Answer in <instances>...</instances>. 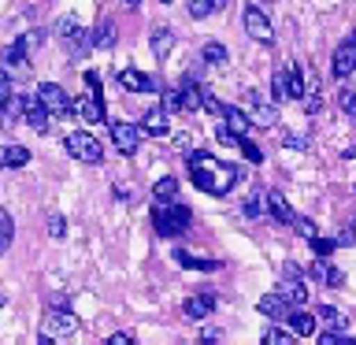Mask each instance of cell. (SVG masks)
I'll return each mask as SVG.
<instances>
[{
  "label": "cell",
  "mask_w": 356,
  "mask_h": 345,
  "mask_svg": "<svg viewBox=\"0 0 356 345\" xmlns=\"http://www.w3.org/2000/svg\"><path fill=\"white\" fill-rule=\"evenodd\" d=\"M211 11H216L211 0H189V15H193V19H208Z\"/></svg>",
  "instance_id": "8d00e7d4"
},
{
  "label": "cell",
  "mask_w": 356,
  "mask_h": 345,
  "mask_svg": "<svg viewBox=\"0 0 356 345\" xmlns=\"http://www.w3.org/2000/svg\"><path fill=\"white\" fill-rule=\"evenodd\" d=\"M227 127L245 138V134H249V127H252V115H245L241 108H230V111H227Z\"/></svg>",
  "instance_id": "f1b7e54d"
},
{
  "label": "cell",
  "mask_w": 356,
  "mask_h": 345,
  "mask_svg": "<svg viewBox=\"0 0 356 345\" xmlns=\"http://www.w3.org/2000/svg\"><path fill=\"white\" fill-rule=\"evenodd\" d=\"M260 342L264 345H289V342H297V334L293 330H282V327H267Z\"/></svg>",
  "instance_id": "1f68e13d"
},
{
  "label": "cell",
  "mask_w": 356,
  "mask_h": 345,
  "mask_svg": "<svg viewBox=\"0 0 356 345\" xmlns=\"http://www.w3.org/2000/svg\"><path fill=\"white\" fill-rule=\"evenodd\" d=\"M200 338H204V342H219V338H222V334H219L216 327H204V330H200Z\"/></svg>",
  "instance_id": "f6af8a7d"
},
{
  "label": "cell",
  "mask_w": 356,
  "mask_h": 345,
  "mask_svg": "<svg viewBox=\"0 0 356 345\" xmlns=\"http://www.w3.org/2000/svg\"><path fill=\"white\" fill-rule=\"evenodd\" d=\"M319 323H323L327 330H345V327H349L345 312H341V308H334V305H323V308H319Z\"/></svg>",
  "instance_id": "603a6c76"
},
{
  "label": "cell",
  "mask_w": 356,
  "mask_h": 345,
  "mask_svg": "<svg viewBox=\"0 0 356 345\" xmlns=\"http://www.w3.org/2000/svg\"><path fill=\"white\" fill-rule=\"evenodd\" d=\"M256 308H260V316H267V319L286 323V316H289V308H293V305H289V300H286V297L275 289V294H267V297L256 300Z\"/></svg>",
  "instance_id": "8fae6325"
},
{
  "label": "cell",
  "mask_w": 356,
  "mask_h": 345,
  "mask_svg": "<svg viewBox=\"0 0 356 345\" xmlns=\"http://www.w3.org/2000/svg\"><path fill=\"white\" fill-rule=\"evenodd\" d=\"M353 241H356L353 230H341V234H338V245H353Z\"/></svg>",
  "instance_id": "bcb514c9"
},
{
  "label": "cell",
  "mask_w": 356,
  "mask_h": 345,
  "mask_svg": "<svg viewBox=\"0 0 356 345\" xmlns=\"http://www.w3.org/2000/svg\"><path fill=\"white\" fill-rule=\"evenodd\" d=\"M108 345H134V334L130 330H115V334H108Z\"/></svg>",
  "instance_id": "7bdbcfd3"
},
{
  "label": "cell",
  "mask_w": 356,
  "mask_h": 345,
  "mask_svg": "<svg viewBox=\"0 0 356 345\" xmlns=\"http://www.w3.org/2000/svg\"><path fill=\"white\" fill-rule=\"evenodd\" d=\"M115 45V22H100V26L93 30V49H111Z\"/></svg>",
  "instance_id": "4316f807"
},
{
  "label": "cell",
  "mask_w": 356,
  "mask_h": 345,
  "mask_svg": "<svg viewBox=\"0 0 356 345\" xmlns=\"http://www.w3.org/2000/svg\"><path fill=\"white\" fill-rule=\"evenodd\" d=\"M211 308H216V294H211V289H197V294L182 305V312L189 319H208Z\"/></svg>",
  "instance_id": "4fadbf2b"
},
{
  "label": "cell",
  "mask_w": 356,
  "mask_h": 345,
  "mask_svg": "<svg viewBox=\"0 0 356 345\" xmlns=\"http://www.w3.org/2000/svg\"><path fill=\"white\" fill-rule=\"evenodd\" d=\"M56 33H60V38H82V26H78V15H63L60 22H56Z\"/></svg>",
  "instance_id": "836d02e7"
},
{
  "label": "cell",
  "mask_w": 356,
  "mask_h": 345,
  "mask_svg": "<svg viewBox=\"0 0 356 345\" xmlns=\"http://www.w3.org/2000/svg\"><path fill=\"white\" fill-rule=\"evenodd\" d=\"M78 330V316L71 308H60V305H49L44 308V319H41V342H56V338H71Z\"/></svg>",
  "instance_id": "3957f363"
},
{
  "label": "cell",
  "mask_w": 356,
  "mask_h": 345,
  "mask_svg": "<svg viewBox=\"0 0 356 345\" xmlns=\"http://www.w3.org/2000/svg\"><path fill=\"white\" fill-rule=\"evenodd\" d=\"M178 104H182V111H200L204 108V89L197 82H182L178 86Z\"/></svg>",
  "instance_id": "ac0fdd59"
},
{
  "label": "cell",
  "mask_w": 356,
  "mask_h": 345,
  "mask_svg": "<svg viewBox=\"0 0 356 345\" xmlns=\"http://www.w3.org/2000/svg\"><path fill=\"white\" fill-rule=\"evenodd\" d=\"M286 327L293 330L297 338H312V334H316V327H319V316H312V312H305V308H289Z\"/></svg>",
  "instance_id": "7c38bea8"
},
{
  "label": "cell",
  "mask_w": 356,
  "mask_h": 345,
  "mask_svg": "<svg viewBox=\"0 0 356 345\" xmlns=\"http://www.w3.org/2000/svg\"><path fill=\"white\" fill-rule=\"evenodd\" d=\"M264 200H267V193L260 197V193H256V197H249V200H245V216H249V219H256V216H260V204H264Z\"/></svg>",
  "instance_id": "60d3db41"
},
{
  "label": "cell",
  "mask_w": 356,
  "mask_h": 345,
  "mask_svg": "<svg viewBox=\"0 0 356 345\" xmlns=\"http://www.w3.org/2000/svg\"><path fill=\"white\" fill-rule=\"evenodd\" d=\"M49 234H52V238H63V234H67V219L60 216V211H52V216H49Z\"/></svg>",
  "instance_id": "74e56055"
},
{
  "label": "cell",
  "mask_w": 356,
  "mask_h": 345,
  "mask_svg": "<svg viewBox=\"0 0 356 345\" xmlns=\"http://www.w3.org/2000/svg\"><path fill=\"white\" fill-rule=\"evenodd\" d=\"M119 86H122V89H130V93H152V89H160V86H156V78L141 74V71H134V67L119 71Z\"/></svg>",
  "instance_id": "5bb4252c"
},
{
  "label": "cell",
  "mask_w": 356,
  "mask_h": 345,
  "mask_svg": "<svg viewBox=\"0 0 356 345\" xmlns=\"http://www.w3.org/2000/svg\"><path fill=\"white\" fill-rule=\"evenodd\" d=\"M338 104H341V111H345V115H356V93H353V89H341Z\"/></svg>",
  "instance_id": "ab89813d"
},
{
  "label": "cell",
  "mask_w": 356,
  "mask_h": 345,
  "mask_svg": "<svg viewBox=\"0 0 356 345\" xmlns=\"http://www.w3.org/2000/svg\"><path fill=\"white\" fill-rule=\"evenodd\" d=\"M38 97L44 100V108H49L56 119H71V115H74V100L63 93V86H56V82H41V86H38Z\"/></svg>",
  "instance_id": "8992f818"
},
{
  "label": "cell",
  "mask_w": 356,
  "mask_h": 345,
  "mask_svg": "<svg viewBox=\"0 0 356 345\" xmlns=\"http://www.w3.org/2000/svg\"><path fill=\"white\" fill-rule=\"evenodd\" d=\"M300 104H305V111H308V115H316V111L323 108V100H319V82H316V78L308 82L305 97H300Z\"/></svg>",
  "instance_id": "d6a6232c"
},
{
  "label": "cell",
  "mask_w": 356,
  "mask_h": 345,
  "mask_svg": "<svg viewBox=\"0 0 356 345\" xmlns=\"http://www.w3.org/2000/svg\"><path fill=\"white\" fill-rule=\"evenodd\" d=\"M49 115H52V111L44 108L41 97H26V122H30V127L38 130V134L49 130Z\"/></svg>",
  "instance_id": "2e32d148"
},
{
  "label": "cell",
  "mask_w": 356,
  "mask_h": 345,
  "mask_svg": "<svg viewBox=\"0 0 356 345\" xmlns=\"http://www.w3.org/2000/svg\"><path fill=\"white\" fill-rule=\"evenodd\" d=\"M200 56H204V63H216V67H227L230 63V56H227V49H222L219 41H208L204 49H200Z\"/></svg>",
  "instance_id": "83f0119b"
},
{
  "label": "cell",
  "mask_w": 356,
  "mask_h": 345,
  "mask_svg": "<svg viewBox=\"0 0 356 345\" xmlns=\"http://www.w3.org/2000/svg\"><path fill=\"white\" fill-rule=\"evenodd\" d=\"M267 211H271V216L278 219V223H286V227H293V208H289V200L278 193V189H267Z\"/></svg>",
  "instance_id": "e0dca14e"
},
{
  "label": "cell",
  "mask_w": 356,
  "mask_h": 345,
  "mask_svg": "<svg viewBox=\"0 0 356 345\" xmlns=\"http://www.w3.org/2000/svg\"><path fill=\"white\" fill-rule=\"evenodd\" d=\"M67 152H71L78 163H100V156H104L100 141H97L89 130H74V134H67Z\"/></svg>",
  "instance_id": "277c9868"
},
{
  "label": "cell",
  "mask_w": 356,
  "mask_h": 345,
  "mask_svg": "<svg viewBox=\"0 0 356 345\" xmlns=\"http://www.w3.org/2000/svg\"><path fill=\"white\" fill-rule=\"evenodd\" d=\"M19 115H26V100H22V97H8V104L0 108V122H4V127H15Z\"/></svg>",
  "instance_id": "cb8c5ba5"
},
{
  "label": "cell",
  "mask_w": 356,
  "mask_h": 345,
  "mask_svg": "<svg viewBox=\"0 0 356 345\" xmlns=\"http://www.w3.org/2000/svg\"><path fill=\"white\" fill-rule=\"evenodd\" d=\"M175 197H178V178L175 175H167L152 186V200H175Z\"/></svg>",
  "instance_id": "484cf974"
},
{
  "label": "cell",
  "mask_w": 356,
  "mask_h": 345,
  "mask_svg": "<svg viewBox=\"0 0 356 345\" xmlns=\"http://www.w3.org/2000/svg\"><path fill=\"white\" fill-rule=\"evenodd\" d=\"M275 289H278V294H282L293 308H305L308 286H305V278H300V267H297V264H286V267H282V282H278Z\"/></svg>",
  "instance_id": "5b68a950"
},
{
  "label": "cell",
  "mask_w": 356,
  "mask_h": 345,
  "mask_svg": "<svg viewBox=\"0 0 356 345\" xmlns=\"http://www.w3.org/2000/svg\"><path fill=\"white\" fill-rule=\"evenodd\" d=\"M122 4H127V8H138V4H141V0H122Z\"/></svg>",
  "instance_id": "c3c4849f"
},
{
  "label": "cell",
  "mask_w": 356,
  "mask_h": 345,
  "mask_svg": "<svg viewBox=\"0 0 356 345\" xmlns=\"http://www.w3.org/2000/svg\"><path fill=\"white\" fill-rule=\"evenodd\" d=\"M241 22H245V33H249L252 41H260V45H271L275 41V30H271V22H267V15L260 8H245V15H241Z\"/></svg>",
  "instance_id": "52a82bcc"
},
{
  "label": "cell",
  "mask_w": 356,
  "mask_h": 345,
  "mask_svg": "<svg viewBox=\"0 0 356 345\" xmlns=\"http://www.w3.org/2000/svg\"><path fill=\"white\" fill-rule=\"evenodd\" d=\"M111 141H115V149L122 156H134L138 152V145H141V127H130V122H111Z\"/></svg>",
  "instance_id": "9c48e42d"
},
{
  "label": "cell",
  "mask_w": 356,
  "mask_h": 345,
  "mask_svg": "<svg viewBox=\"0 0 356 345\" xmlns=\"http://www.w3.org/2000/svg\"><path fill=\"white\" fill-rule=\"evenodd\" d=\"M175 260L182 267H193V271H219V260H204V256H189L186 249H175Z\"/></svg>",
  "instance_id": "44dd1931"
},
{
  "label": "cell",
  "mask_w": 356,
  "mask_h": 345,
  "mask_svg": "<svg viewBox=\"0 0 356 345\" xmlns=\"http://www.w3.org/2000/svg\"><path fill=\"white\" fill-rule=\"evenodd\" d=\"M249 100H252V122H256V127H275V122H278V111L271 108V104H260V97H256V93H249Z\"/></svg>",
  "instance_id": "7402d4cb"
},
{
  "label": "cell",
  "mask_w": 356,
  "mask_h": 345,
  "mask_svg": "<svg viewBox=\"0 0 356 345\" xmlns=\"http://www.w3.org/2000/svg\"><path fill=\"white\" fill-rule=\"evenodd\" d=\"M211 4H216V11H222V8H227V0H211Z\"/></svg>",
  "instance_id": "7dc6e473"
},
{
  "label": "cell",
  "mask_w": 356,
  "mask_h": 345,
  "mask_svg": "<svg viewBox=\"0 0 356 345\" xmlns=\"http://www.w3.org/2000/svg\"><path fill=\"white\" fill-rule=\"evenodd\" d=\"M330 71L338 78H349L356 71V33H349L338 49H334V60H330Z\"/></svg>",
  "instance_id": "ba28073f"
},
{
  "label": "cell",
  "mask_w": 356,
  "mask_h": 345,
  "mask_svg": "<svg viewBox=\"0 0 356 345\" xmlns=\"http://www.w3.org/2000/svg\"><path fill=\"white\" fill-rule=\"evenodd\" d=\"M238 149L245 152V160H249V163H264V149H260V145H256V141L241 138V145H238Z\"/></svg>",
  "instance_id": "d590c367"
},
{
  "label": "cell",
  "mask_w": 356,
  "mask_h": 345,
  "mask_svg": "<svg viewBox=\"0 0 356 345\" xmlns=\"http://www.w3.org/2000/svg\"><path fill=\"white\" fill-rule=\"evenodd\" d=\"M293 227L300 230V238H308V241L319 234V230H316V223H312V219H305V216H297V219H293Z\"/></svg>",
  "instance_id": "f35d334b"
},
{
  "label": "cell",
  "mask_w": 356,
  "mask_h": 345,
  "mask_svg": "<svg viewBox=\"0 0 356 345\" xmlns=\"http://www.w3.org/2000/svg\"><path fill=\"white\" fill-rule=\"evenodd\" d=\"M0 67H4L8 74H15V71H26L30 67V49L22 45V38L19 41H11L4 52H0Z\"/></svg>",
  "instance_id": "30bf717a"
},
{
  "label": "cell",
  "mask_w": 356,
  "mask_h": 345,
  "mask_svg": "<svg viewBox=\"0 0 356 345\" xmlns=\"http://www.w3.org/2000/svg\"><path fill=\"white\" fill-rule=\"evenodd\" d=\"M163 108L167 111H182V104H178V89H167L163 93Z\"/></svg>",
  "instance_id": "ee69618b"
},
{
  "label": "cell",
  "mask_w": 356,
  "mask_h": 345,
  "mask_svg": "<svg viewBox=\"0 0 356 345\" xmlns=\"http://www.w3.org/2000/svg\"><path fill=\"white\" fill-rule=\"evenodd\" d=\"M11 234H15V223H11V211L0 208V256L11 249Z\"/></svg>",
  "instance_id": "f546056e"
},
{
  "label": "cell",
  "mask_w": 356,
  "mask_h": 345,
  "mask_svg": "<svg viewBox=\"0 0 356 345\" xmlns=\"http://www.w3.org/2000/svg\"><path fill=\"white\" fill-rule=\"evenodd\" d=\"M22 163H30L26 145H0V167H22Z\"/></svg>",
  "instance_id": "ffe728a7"
},
{
  "label": "cell",
  "mask_w": 356,
  "mask_h": 345,
  "mask_svg": "<svg viewBox=\"0 0 356 345\" xmlns=\"http://www.w3.org/2000/svg\"><path fill=\"white\" fill-rule=\"evenodd\" d=\"M312 275H316L319 282H327V286H341V282H345V275L338 271V267H330V264H327V256H319V264L312 267Z\"/></svg>",
  "instance_id": "d4e9b609"
},
{
  "label": "cell",
  "mask_w": 356,
  "mask_h": 345,
  "mask_svg": "<svg viewBox=\"0 0 356 345\" xmlns=\"http://www.w3.org/2000/svg\"><path fill=\"white\" fill-rule=\"evenodd\" d=\"M271 93L275 100H293V86H289V71H278L271 78Z\"/></svg>",
  "instance_id": "4dcf8cb0"
},
{
  "label": "cell",
  "mask_w": 356,
  "mask_h": 345,
  "mask_svg": "<svg viewBox=\"0 0 356 345\" xmlns=\"http://www.w3.org/2000/svg\"><path fill=\"white\" fill-rule=\"evenodd\" d=\"M141 130L152 134V138H160V134H167V108H149L141 115Z\"/></svg>",
  "instance_id": "d6986e66"
},
{
  "label": "cell",
  "mask_w": 356,
  "mask_h": 345,
  "mask_svg": "<svg viewBox=\"0 0 356 345\" xmlns=\"http://www.w3.org/2000/svg\"><path fill=\"white\" fill-rule=\"evenodd\" d=\"M149 45H152V56L163 63L167 56H171V49H175V30H171V26H152Z\"/></svg>",
  "instance_id": "9a60e30c"
},
{
  "label": "cell",
  "mask_w": 356,
  "mask_h": 345,
  "mask_svg": "<svg viewBox=\"0 0 356 345\" xmlns=\"http://www.w3.org/2000/svg\"><path fill=\"white\" fill-rule=\"evenodd\" d=\"M308 245H312V252H316V256H330L334 249H338V238H319V234H316Z\"/></svg>",
  "instance_id": "e575fe53"
},
{
  "label": "cell",
  "mask_w": 356,
  "mask_h": 345,
  "mask_svg": "<svg viewBox=\"0 0 356 345\" xmlns=\"http://www.w3.org/2000/svg\"><path fill=\"white\" fill-rule=\"evenodd\" d=\"M189 223H193V216H189V208L182 204V200H156L152 204V227L160 238H178Z\"/></svg>",
  "instance_id": "7a4b0ae2"
},
{
  "label": "cell",
  "mask_w": 356,
  "mask_h": 345,
  "mask_svg": "<svg viewBox=\"0 0 356 345\" xmlns=\"http://www.w3.org/2000/svg\"><path fill=\"white\" fill-rule=\"evenodd\" d=\"M189 175H193V186L204 189L211 197H227L234 186L241 182V171L234 163H222L216 160L211 152H189Z\"/></svg>",
  "instance_id": "6da1fadb"
},
{
  "label": "cell",
  "mask_w": 356,
  "mask_h": 345,
  "mask_svg": "<svg viewBox=\"0 0 356 345\" xmlns=\"http://www.w3.org/2000/svg\"><path fill=\"white\" fill-rule=\"evenodd\" d=\"M8 97H11V74L4 71V67H0V108L8 104Z\"/></svg>",
  "instance_id": "b9f144b4"
}]
</instances>
